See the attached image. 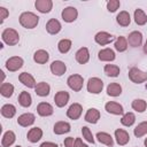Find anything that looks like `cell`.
I'll use <instances>...</instances> for the list:
<instances>
[{"mask_svg": "<svg viewBox=\"0 0 147 147\" xmlns=\"http://www.w3.org/2000/svg\"><path fill=\"white\" fill-rule=\"evenodd\" d=\"M20 24L25 29H33L39 23V16L32 11H24L20 15Z\"/></svg>", "mask_w": 147, "mask_h": 147, "instance_id": "obj_1", "label": "cell"}, {"mask_svg": "<svg viewBox=\"0 0 147 147\" xmlns=\"http://www.w3.org/2000/svg\"><path fill=\"white\" fill-rule=\"evenodd\" d=\"M1 39L5 44L9 45V46H14L16 44H18L20 41V34L15 29L11 28H7L2 31L1 33Z\"/></svg>", "mask_w": 147, "mask_h": 147, "instance_id": "obj_2", "label": "cell"}, {"mask_svg": "<svg viewBox=\"0 0 147 147\" xmlns=\"http://www.w3.org/2000/svg\"><path fill=\"white\" fill-rule=\"evenodd\" d=\"M129 78L131 82H133L136 84H141L147 80V72L140 70L137 67H133L129 70Z\"/></svg>", "mask_w": 147, "mask_h": 147, "instance_id": "obj_3", "label": "cell"}, {"mask_svg": "<svg viewBox=\"0 0 147 147\" xmlns=\"http://www.w3.org/2000/svg\"><path fill=\"white\" fill-rule=\"evenodd\" d=\"M67 84H68V86H69L72 91L79 92V91L83 88L84 78H83V76H80V75H78V74H75V75H71V76L68 77Z\"/></svg>", "mask_w": 147, "mask_h": 147, "instance_id": "obj_4", "label": "cell"}, {"mask_svg": "<svg viewBox=\"0 0 147 147\" xmlns=\"http://www.w3.org/2000/svg\"><path fill=\"white\" fill-rule=\"evenodd\" d=\"M87 91L92 94H99L103 88V82L102 79L98 77H91L87 82Z\"/></svg>", "mask_w": 147, "mask_h": 147, "instance_id": "obj_5", "label": "cell"}, {"mask_svg": "<svg viewBox=\"0 0 147 147\" xmlns=\"http://www.w3.org/2000/svg\"><path fill=\"white\" fill-rule=\"evenodd\" d=\"M23 59L21 56H11L6 61V68L10 72H15L23 67Z\"/></svg>", "mask_w": 147, "mask_h": 147, "instance_id": "obj_6", "label": "cell"}, {"mask_svg": "<svg viewBox=\"0 0 147 147\" xmlns=\"http://www.w3.org/2000/svg\"><path fill=\"white\" fill-rule=\"evenodd\" d=\"M61 16H62V20L67 23H72L74 21L77 20L78 17V11L75 7H65L62 13H61Z\"/></svg>", "mask_w": 147, "mask_h": 147, "instance_id": "obj_7", "label": "cell"}, {"mask_svg": "<svg viewBox=\"0 0 147 147\" xmlns=\"http://www.w3.org/2000/svg\"><path fill=\"white\" fill-rule=\"evenodd\" d=\"M114 39H115V37L113 34L106 32V31H100V32H98L94 36L95 42L99 44V45H101V46H105V45L110 44L111 41H114Z\"/></svg>", "mask_w": 147, "mask_h": 147, "instance_id": "obj_8", "label": "cell"}, {"mask_svg": "<svg viewBox=\"0 0 147 147\" xmlns=\"http://www.w3.org/2000/svg\"><path fill=\"white\" fill-rule=\"evenodd\" d=\"M82 113H83V107H82V105L75 102V103H72V105L68 108V110H67V116H68L70 119L76 121V119H78V118L82 116Z\"/></svg>", "mask_w": 147, "mask_h": 147, "instance_id": "obj_9", "label": "cell"}, {"mask_svg": "<svg viewBox=\"0 0 147 147\" xmlns=\"http://www.w3.org/2000/svg\"><path fill=\"white\" fill-rule=\"evenodd\" d=\"M49 69H51V71L54 76H62L67 71V65H65L64 62H62L60 60H56V61H53L51 63Z\"/></svg>", "mask_w": 147, "mask_h": 147, "instance_id": "obj_10", "label": "cell"}, {"mask_svg": "<svg viewBox=\"0 0 147 147\" xmlns=\"http://www.w3.org/2000/svg\"><path fill=\"white\" fill-rule=\"evenodd\" d=\"M36 121V116L31 113H25V114H22L18 116L17 118V124L23 126V127H28L30 125H32Z\"/></svg>", "mask_w": 147, "mask_h": 147, "instance_id": "obj_11", "label": "cell"}, {"mask_svg": "<svg viewBox=\"0 0 147 147\" xmlns=\"http://www.w3.org/2000/svg\"><path fill=\"white\" fill-rule=\"evenodd\" d=\"M34 7L38 11L42 14H47L53 8V1L52 0H37L34 2Z\"/></svg>", "mask_w": 147, "mask_h": 147, "instance_id": "obj_12", "label": "cell"}, {"mask_svg": "<svg viewBox=\"0 0 147 147\" xmlns=\"http://www.w3.org/2000/svg\"><path fill=\"white\" fill-rule=\"evenodd\" d=\"M18 80H20L24 86H26V87H29V88H34L36 85H37V83H36L33 76H32L31 74H29V72H22V74H20Z\"/></svg>", "mask_w": 147, "mask_h": 147, "instance_id": "obj_13", "label": "cell"}, {"mask_svg": "<svg viewBox=\"0 0 147 147\" xmlns=\"http://www.w3.org/2000/svg\"><path fill=\"white\" fill-rule=\"evenodd\" d=\"M105 109L109 113V114H113V115H123L124 113V109H123V106L119 105L118 102H115V101H109L105 105Z\"/></svg>", "mask_w": 147, "mask_h": 147, "instance_id": "obj_14", "label": "cell"}, {"mask_svg": "<svg viewBox=\"0 0 147 147\" xmlns=\"http://www.w3.org/2000/svg\"><path fill=\"white\" fill-rule=\"evenodd\" d=\"M37 113H38V115H40L42 117H47L54 113V108L48 102H40L37 106Z\"/></svg>", "mask_w": 147, "mask_h": 147, "instance_id": "obj_15", "label": "cell"}, {"mask_svg": "<svg viewBox=\"0 0 147 147\" xmlns=\"http://www.w3.org/2000/svg\"><path fill=\"white\" fill-rule=\"evenodd\" d=\"M115 139L119 146H125L130 141V134L123 129H117L115 130Z\"/></svg>", "mask_w": 147, "mask_h": 147, "instance_id": "obj_16", "label": "cell"}, {"mask_svg": "<svg viewBox=\"0 0 147 147\" xmlns=\"http://www.w3.org/2000/svg\"><path fill=\"white\" fill-rule=\"evenodd\" d=\"M127 39V44L132 47H138L141 45L142 42V33L140 31H132L129 37L126 38Z\"/></svg>", "mask_w": 147, "mask_h": 147, "instance_id": "obj_17", "label": "cell"}, {"mask_svg": "<svg viewBox=\"0 0 147 147\" xmlns=\"http://www.w3.org/2000/svg\"><path fill=\"white\" fill-rule=\"evenodd\" d=\"M69 98H70V95H69L68 92H65V91H59V92L54 95L55 105H56L59 108H62V107H64V106L68 103Z\"/></svg>", "mask_w": 147, "mask_h": 147, "instance_id": "obj_18", "label": "cell"}, {"mask_svg": "<svg viewBox=\"0 0 147 147\" xmlns=\"http://www.w3.org/2000/svg\"><path fill=\"white\" fill-rule=\"evenodd\" d=\"M98 57H99L100 61L111 62L116 59V55H115V52L111 48H103L98 53Z\"/></svg>", "mask_w": 147, "mask_h": 147, "instance_id": "obj_19", "label": "cell"}, {"mask_svg": "<svg viewBox=\"0 0 147 147\" xmlns=\"http://www.w3.org/2000/svg\"><path fill=\"white\" fill-rule=\"evenodd\" d=\"M61 29H62V25L56 18H51L46 23V31L49 34H56L61 31Z\"/></svg>", "mask_w": 147, "mask_h": 147, "instance_id": "obj_20", "label": "cell"}, {"mask_svg": "<svg viewBox=\"0 0 147 147\" xmlns=\"http://www.w3.org/2000/svg\"><path fill=\"white\" fill-rule=\"evenodd\" d=\"M75 57H76V61L80 64H85L88 62L90 60V52H88V48L87 47H82L79 48L76 54H75Z\"/></svg>", "mask_w": 147, "mask_h": 147, "instance_id": "obj_21", "label": "cell"}, {"mask_svg": "<svg viewBox=\"0 0 147 147\" xmlns=\"http://www.w3.org/2000/svg\"><path fill=\"white\" fill-rule=\"evenodd\" d=\"M85 121L87 123H91V124H95L98 123V121L100 119V111L96 109V108H90L86 114H85Z\"/></svg>", "mask_w": 147, "mask_h": 147, "instance_id": "obj_22", "label": "cell"}, {"mask_svg": "<svg viewBox=\"0 0 147 147\" xmlns=\"http://www.w3.org/2000/svg\"><path fill=\"white\" fill-rule=\"evenodd\" d=\"M70 130H71L70 124L68 122H64V121L56 122L54 124V127H53V131L55 134H64V133H68Z\"/></svg>", "mask_w": 147, "mask_h": 147, "instance_id": "obj_23", "label": "cell"}, {"mask_svg": "<svg viewBox=\"0 0 147 147\" xmlns=\"http://www.w3.org/2000/svg\"><path fill=\"white\" fill-rule=\"evenodd\" d=\"M26 138L30 142H37L39 141L41 138H42V130L40 127H32L29 130L28 134H26Z\"/></svg>", "mask_w": 147, "mask_h": 147, "instance_id": "obj_24", "label": "cell"}, {"mask_svg": "<svg viewBox=\"0 0 147 147\" xmlns=\"http://www.w3.org/2000/svg\"><path fill=\"white\" fill-rule=\"evenodd\" d=\"M15 140H16L15 133H14L13 131L8 130V131H6V132L3 133V136H2L1 146H2V147H10V146L15 142Z\"/></svg>", "mask_w": 147, "mask_h": 147, "instance_id": "obj_25", "label": "cell"}, {"mask_svg": "<svg viewBox=\"0 0 147 147\" xmlns=\"http://www.w3.org/2000/svg\"><path fill=\"white\" fill-rule=\"evenodd\" d=\"M49 60V54L45 49H38L33 54V61L39 64H44Z\"/></svg>", "mask_w": 147, "mask_h": 147, "instance_id": "obj_26", "label": "cell"}, {"mask_svg": "<svg viewBox=\"0 0 147 147\" xmlns=\"http://www.w3.org/2000/svg\"><path fill=\"white\" fill-rule=\"evenodd\" d=\"M34 92L39 96H47L49 94V92H51V86L45 82H40V83H38L36 85Z\"/></svg>", "mask_w": 147, "mask_h": 147, "instance_id": "obj_27", "label": "cell"}, {"mask_svg": "<svg viewBox=\"0 0 147 147\" xmlns=\"http://www.w3.org/2000/svg\"><path fill=\"white\" fill-rule=\"evenodd\" d=\"M0 111H1V115L5 118H13L15 116V114H16V108L11 103H6V105H3L1 107Z\"/></svg>", "mask_w": 147, "mask_h": 147, "instance_id": "obj_28", "label": "cell"}, {"mask_svg": "<svg viewBox=\"0 0 147 147\" xmlns=\"http://www.w3.org/2000/svg\"><path fill=\"white\" fill-rule=\"evenodd\" d=\"M116 22L121 25V26H127L131 23V17L130 14L126 10H122L117 14L116 16Z\"/></svg>", "mask_w": 147, "mask_h": 147, "instance_id": "obj_29", "label": "cell"}, {"mask_svg": "<svg viewBox=\"0 0 147 147\" xmlns=\"http://www.w3.org/2000/svg\"><path fill=\"white\" fill-rule=\"evenodd\" d=\"M96 138H98V141L108 146V147H113L114 145V139L111 138V136L107 132H98L96 133Z\"/></svg>", "mask_w": 147, "mask_h": 147, "instance_id": "obj_30", "label": "cell"}, {"mask_svg": "<svg viewBox=\"0 0 147 147\" xmlns=\"http://www.w3.org/2000/svg\"><path fill=\"white\" fill-rule=\"evenodd\" d=\"M18 103L22 107H24V108L30 107L31 103H32V98H31L30 93L29 92H25V91H22L20 93V95H18Z\"/></svg>", "mask_w": 147, "mask_h": 147, "instance_id": "obj_31", "label": "cell"}, {"mask_svg": "<svg viewBox=\"0 0 147 147\" xmlns=\"http://www.w3.org/2000/svg\"><path fill=\"white\" fill-rule=\"evenodd\" d=\"M107 94L110 96H118L122 94V86L118 83H110L107 86Z\"/></svg>", "mask_w": 147, "mask_h": 147, "instance_id": "obj_32", "label": "cell"}, {"mask_svg": "<svg viewBox=\"0 0 147 147\" xmlns=\"http://www.w3.org/2000/svg\"><path fill=\"white\" fill-rule=\"evenodd\" d=\"M134 22L138 25H145L147 23V15L142 9L138 8L134 10Z\"/></svg>", "mask_w": 147, "mask_h": 147, "instance_id": "obj_33", "label": "cell"}, {"mask_svg": "<svg viewBox=\"0 0 147 147\" xmlns=\"http://www.w3.org/2000/svg\"><path fill=\"white\" fill-rule=\"evenodd\" d=\"M115 49L117 51V52H125L126 49H127V46H129V44H127V39L125 38V37H123V36H119L117 39H116V41H115Z\"/></svg>", "mask_w": 147, "mask_h": 147, "instance_id": "obj_34", "label": "cell"}, {"mask_svg": "<svg viewBox=\"0 0 147 147\" xmlns=\"http://www.w3.org/2000/svg\"><path fill=\"white\" fill-rule=\"evenodd\" d=\"M14 93V85L10 83H2L0 86V94L5 98H10Z\"/></svg>", "mask_w": 147, "mask_h": 147, "instance_id": "obj_35", "label": "cell"}, {"mask_svg": "<svg viewBox=\"0 0 147 147\" xmlns=\"http://www.w3.org/2000/svg\"><path fill=\"white\" fill-rule=\"evenodd\" d=\"M132 109L138 111V113H144L147 108V102L144 99H134L131 103Z\"/></svg>", "mask_w": 147, "mask_h": 147, "instance_id": "obj_36", "label": "cell"}, {"mask_svg": "<svg viewBox=\"0 0 147 147\" xmlns=\"http://www.w3.org/2000/svg\"><path fill=\"white\" fill-rule=\"evenodd\" d=\"M105 74L108 76V77H117L119 75V67L116 65V64H106L105 68Z\"/></svg>", "mask_w": 147, "mask_h": 147, "instance_id": "obj_37", "label": "cell"}, {"mask_svg": "<svg viewBox=\"0 0 147 147\" xmlns=\"http://www.w3.org/2000/svg\"><path fill=\"white\" fill-rule=\"evenodd\" d=\"M71 45H72V42H71L70 39H61V40L59 41V44H57L59 52L62 53V54L68 53V52L70 51V48H71Z\"/></svg>", "mask_w": 147, "mask_h": 147, "instance_id": "obj_38", "label": "cell"}, {"mask_svg": "<svg viewBox=\"0 0 147 147\" xmlns=\"http://www.w3.org/2000/svg\"><path fill=\"white\" fill-rule=\"evenodd\" d=\"M134 122H136V115L133 113H126L121 118V123L124 126H131L134 124Z\"/></svg>", "mask_w": 147, "mask_h": 147, "instance_id": "obj_39", "label": "cell"}, {"mask_svg": "<svg viewBox=\"0 0 147 147\" xmlns=\"http://www.w3.org/2000/svg\"><path fill=\"white\" fill-rule=\"evenodd\" d=\"M133 133H134V136H136L137 138H140V137L147 134V121L139 123V124L134 127Z\"/></svg>", "mask_w": 147, "mask_h": 147, "instance_id": "obj_40", "label": "cell"}, {"mask_svg": "<svg viewBox=\"0 0 147 147\" xmlns=\"http://www.w3.org/2000/svg\"><path fill=\"white\" fill-rule=\"evenodd\" d=\"M82 134H83V138L90 142V144H94V138H93V134L91 132V130L87 127V126H83L82 127Z\"/></svg>", "mask_w": 147, "mask_h": 147, "instance_id": "obj_41", "label": "cell"}, {"mask_svg": "<svg viewBox=\"0 0 147 147\" xmlns=\"http://www.w3.org/2000/svg\"><path fill=\"white\" fill-rule=\"evenodd\" d=\"M119 6H121V2L118 0H109L107 2V9L110 13H115L119 8Z\"/></svg>", "mask_w": 147, "mask_h": 147, "instance_id": "obj_42", "label": "cell"}, {"mask_svg": "<svg viewBox=\"0 0 147 147\" xmlns=\"http://www.w3.org/2000/svg\"><path fill=\"white\" fill-rule=\"evenodd\" d=\"M8 15H9V11H8V9L7 8H5V7H0V23L2 24L3 23V21L8 17Z\"/></svg>", "mask_w": 147, "mask_h": 147, "instance_id": "obj_43", "label": "cell"}, {"mask_svg": "<svg viewBox=\"0 0 147 147\" xmlns=\"http://www.w3.org/2000/svg\"><path fill=\"white\" fill-rule=\"evenodd\" d=\"M75 141L76 139H74L72 137H68L64 139L63 144H64V147H75Z\"/></svg>", "mask_w": 147, "mask_h": 147, "instance_id": "obj_44", "label": "cell"}, {"mask_svg": "<svg viewBox=\"0 0 147 147\" xmlns=\"http://www.w3.org/2000/svg\"><path fill=\"white\" fill-rule=\"evenodd\" d=\"M39 147H57V144L51 142V141H45V142H42Z\"/></svg>", "mask_w": 147, "mask_h": 147, "instance_id": "obj_45", "label": "cell"}, {"mask_svg": "<svg viewBox=\"0 0 147 147\" xmlns=\"http://www.w3.org/2000/svg\"><path fill=\"white\" fill-rule=\"evenodd\" d=\"M75 147H87V145H85L80 138H76V141H75Z\"/></svg>", "mask_w": 147, "mask_h": 147, "instance_id": "obj_46", "label": "cell"}, {"mask_svg": "<svg viewBox=\"0 0 147 147\" xmlns=\"http://www.w3.org/2000/svg\"><path fill=\"white\" fill-rule=\"evenodd\" d=\"M144 52L145 54H147V40L145 41V45H144Z\"/></svg>", "mask_w": 147, "mask_h": 147, "instance_id": "obj_47", "label": "cell"}, {"mask_svg": "<svg viewBox=\"0 0 147 147\" xmlns=\"http://www.w3.org/2000/svg\"><path fill=\"white\" fill-rule=\"evenodd\" d=\"M144 144H145V147H147V138L145 139V141H144Z\"/></svg>", "mask_w": 147, "mask_h": 147, "instance_id": "obj_48", "label": "cell"}, {"mask_svg": "<svg viewBox=\"0 0 147 147\" xmlns=\"http://www.w3.org/2000/svg\"><path fill=\"white\" fill-rule=\"evenodd\" d=\"M15 147H21V146H15Z\"/></svg>", "mask_w": 147, "mask_h": 147, "instance_id": "obj_49", "label": "cell"}]
</instances>
